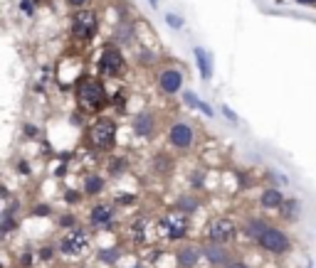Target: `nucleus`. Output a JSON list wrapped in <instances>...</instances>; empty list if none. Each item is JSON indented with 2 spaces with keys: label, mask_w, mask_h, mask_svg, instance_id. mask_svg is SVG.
Returning a JSON list of instances; mask_svg holds the SVG:
<instances>
[{
  "label": "nucleus",
  "mask_w": 316,
  "mask_h": 268,
  "mask_svg": "<svg viewBox=\"0 0 316 268\" xmlns=\"http://www.w3.org/2000/svg\"><path fill=\"white\" fill-rule=\"evenodd\" d=\"M74 96H77V104L94 116H101V111L109 106V89L99 77H79Z\"/></svg>",
  "instance_id": "f257e3e1"
},
{
  "label": "nucleus",
  "mask_w": 316,
  "mask_h": 268,
  "mask_svg": "<svg viewBox=\"0 0 316 268\" xmlns=\"http://www.w3.org/2000/svg\"><path fill=\"white\" fill-rule=\"evenodd\" d=\"M166 143H168V148L173 153L188 155L200 143V128L193 121H188V118H176L168 126V131H166Z\"/></svg>",
  "instance_id": "f03ea898"
},
{
  "label": "nucleus",
  "mask_w": 316,
  "mask_h": 268,
  "mask_svg": "<svg viewBox=\"0 0 316 268\" xmlns=\"http://www.w3.org/2000/svg\"><path fill=\"white\" fill-rule=\"evenodd\" d=\"M119 140V123L109 116H96L87 128V143L99 153H111Z\"/></svg>",
  "instance_id": "7ed1b4c3"
},
{
  "label": "nucleus",
  "mask_w": 316,
  "mask_h": 268,
  "mask_svg": "<svg viewBox=\"0 0 316 268\" xmlns=\"http://www.w3.org/2000/svg\"><path fill=\"white\" fill-rule=\"evenodd\" d=\"M126 72V57L121 52V47L106 42L101 50H99V57H96V74L101 81H111V79H119L121 74Z\"/></svg>",
  "instance_id": "20e7f679"
},
{
  "label": "nucleus",
  "mask_w": 316,
  "mask_h": 268,
  "mask_svg": "<svg viewBox=\"0 0 316 268\" xmlns=\"http://www.w3.org/2000/svg\"><path fill=\"white\" fill-rule=\"evenodd\" d=\"M55 248H57V253H62L67 258H82L92 248V234H89V229L77 224V226L62 231V236H60Z\"/></svg>",
  "instance_id": "39448f33"
},
{
  "label": "nucleus",
  "mask_w": 316,
  "mask_h": 268,
  "mask_svg": "<svg viewBox=\"0 0 316 268\" xmlns=\"http://www.w3.org/2000/svg\"><path fill=\"white\" fill-rule=\"evenodd\" d=\"M99 25H101V18L96 10L92 8H82V10H74L72 18H69V35L77 40V42H92L96 35H99Z\"/></svg>",
  "instance_id": "423d86ee"
},
{
  "label": "nucleus",
  "mask_w": 316,
  "mask_h": 268,
  "mask_svg": "<svg viewBox=\"0 0 316 268\" xmlns=\"http://www.w3.org/2000/svg\"><path fill=\"white\" fill-rule=\"evenodd\" d=\"M257 248H262L264 253L269 256H284L291 251V236L284 226H277V224H269L254 241Z\"/></svg>",
  "instance_id": "0eeeda50"
},
{
  "label": "nucleus",
  "mask_w": 316,
  "mask_h": 268,
  "mask_svg": "<svg viewBox=\"0 0 316 268\" xmlns=\"http://www.w3.org/2000/svg\"><path fill=\"white\" fill-rule=\"evenodd\" d=\"M240 236V226H237V219L235 216H227V214H220V216H213L205 226V239L210 243H222V246H230L232 241H237Z\"/></svg>",
  "instance_id": "6e6552de"
},
{
  "label": "nucleus",
  "mask_w": 316,
  "mask_h": 268,
  "mask_svg": "<svg viewBox=\"0 0 316 268\" xmlns=\"http://www.w3.org/2000/svg\"><path fill=\"white\" fill-rule=\"evenodd\" d=\"M153 81H156V89L161 91L163 96L173 99L186 86V72L181 67H161V69H156Z\"/></svg>",
  "instance_id": "1a4fd4ad"
},
{
  "label": "nucleus",
  "mask_w": 316,
  "mask_h": 268,
  "mask_svg": "<svg viewBox=\"0 0 316 268\" xmlns=\"http://www.w3.org/2000/svg\"><path fill=\"white\" fill-rule=\"evenodd\" d=\"M158 226H161V231H163V239H166V241L176 243V241H183V239L188 236L190 216H186V214H181V212L171 209V212H166L161 219H158Z\"/></svg>",
  "instance_id": "9d476101"
},
{
  "label": "nucleus",
  "mask_w": 316,
  "mask_h": 268,
  "mask_svg": "<svg viewBox=\"0 0 316 268\" xmlns=\"http://www.w3.org/2000/svg\"><path fill=\"white\" fill-rule=\"evenodd\" d=\"M158 128H161V121H158V113L156 111H136L131 116V133L138 138V140H153L158 135Z\"/></svg>",
  "instance_id": "9b49d317"
},
{
  "label": "nucleus",
  "mask_w": 316,
  "mask_h": 268,
  "mask_svg": "<svg viewBox=\"0 0 316 268\" xmlns=\"http://www.w3.org/2000/svg\"><path fill=\"white\" fill-rule=\"evenodd\" d=\"M116 214H119V207L114 202L94 199L92 207H89V212H87V221H89L92 229H111Z\"/></svg>",
  "instance_id": "f8f14e48"
},
{
  "label": "nucleus",
  "mask_w": 316,
  "mask_h": 268,
  "mask_svg": "<svg viewBox=\"0 0 316 268\" xmlns=\"http://www.w3.org/2000/svg\"><path fill=\"white\" fill-rule=\"evenodd\" d=\"M200 253H203V261H208L213 268H225V266L235 258V253H232V248H230V246L210 243V241L200 246Z\"/></svg>",
  "instance_id": "ddd939ff"
},
{
  "label": "nucleus",
  "mask_w": 316,
  "mask_h": 268,
  "mask_svg": "<svg viewBox=\"0 0 316 268\" xmlns=\"http://www.w3.org/2000/svg\"><path fill=\"white\" fill-rule=\"evenodd\" d=\"M79 192L84 199H99L104 192H106V177L101 172H84L82 175V182H79Z\"/></svg>",
  "instance_id": "4468645a"
},
{
  "label": "nucleus",
  "mask_w": 316,
  "mask_h": 268,
  "mask_svg": "<svg viewBox=\"0 0 316 268\" xmlns=\"http://www.w3.org/2000/svg\"><path fill=\"white\" fill-rule=\"evenodd\" d=\"M203 261V253H200V243H181L176 251H173V263L176 268H198V263Z\"/></svg>",
  "instance_id": "2eb2a0df"
},
{
  "label": "nucleus",
  "mask_w": 316,
  "mask_h": 268,
  "mask_svg": "<svg viewBox=\"0 0 316 268\" xmlns=\"http://www.w3.org/2000/svg\"><path fill=\"white\" fill-rule=\"evenodd\" d=\"M237 226H240V236H245L247 241H257V236L269 226V221L262 216V214H247L242 221H237Z\"/></svg>",
  "instance_id": "dca6fc26"
},
{
  "label": "nucleus",
  "mask_w": 316,
  "mask_h": 268,
  "mask_svg": "<svg viewBox=\"0 0 316 268\" xmlns=\"http://www.w3.org/2000/svg\"><path fill=\"white\" fill-rule=\"evenodd\" d=\"M136 40V25L131 20H119V25L114 27V35H111V45L116 47H131Z\"/></svg>",
  "instance_id": "f3484780"
},
{
  "label": "nucleus",
  "mask_w": 316,
  "mask_h": 268,
  "mask_svg": "<svg viewBox=\"0 0 316 268\" xmlns=\"http://www.w3.org/2000/svg\"><path fill=\"white\" fill-rule=\"evenodd\" d=\"M277 216L284 224H296L301 219V199L296 197H284V202L277 207Z\"/></svg>",
  "instance_id": "a211bd4d"
},
{
  "label": "nucleus",
  "mask_w": 316,
  "mask_h": 268,
  "mask_svg": "<svg viewBox=\"0 0 316 268\" xmlns=\"http://www.w3.org/2000/svg\"><path fill=\"white\" fill-rule=\"evenodd\" d=\"M284 189L282 187H277V185H269V187H264L262 192H259V207L264 209V212H277V207L284 202Z\"/></svg>",
  "instance_id": "6ab92c4d"
},
{
  "label": "nucleus",
  "mask_w": 316,
  "mask_h": 268,
  "mask_svg": "<svg viewBox=\"0 0 316 268\" xmlns=\"http://www.w3.org/2000/svg\"><path fill=\"white\" fill-rule=\"evenodd\" d=\"M200 194H195V192H181L176 199H173V209L176 212H181V214H186V216H193L198 209H200Z\"/></svg>",
  "instance_id": "aec40b11"
},
{
  "label": "nucleus",
  "mask_w": 316,
  "mask_h": 268,
  "mask_svg": "<svg viewBox=\"0 0 316 268\" xmlns=\"http://www.w3.org/2000/svg\"><path fill=\"white\" fill-rule=\"evenodd\" d=\"M193 57H195V67H198V74L203 81H210L213 79V57L205 47H195L193 50Z\"/></svg>",
  "instance_id": "412c9836"
},
{
  "label": "nucleus",
  "mask_w": 316,
  "mask_h": 268,
  "mask_svg": "<svg viewBox=\"0 0 316 268\" xmlns=\"http://www.w3.org/2000/svg\"><path fill=\"white\" fill-rule=\"evenodd\" d=\"M151 167H153V172H156V175L168 177V175L173 172V155H168L166 150L153 153V158H151Z\"/></svg>",
  "instance_id": "4be33fe9"
},
{
  "label": "nucleus",
  "mask_w": 316,
  "mask_h": 268,
  "mask_svg": "<svg viewBox=\"0 0 316 268\" xmlns=\"http://www.w3.org/2000/svg\"><path fill=\"white\" fill-rule=\"evenodd\" d=\"M208 177H210V172L205 170V167H193V170H188V189L190 192H195V194H200V192H205L208 189Z\"/></svg>",
  "instance_id": "5701e85b"
},
{
  "label": "nucleus",
  "mask_w": 316,
  "mask_h": 268,
  "mask_svg": "<svg viewBox=\"0 0 316 268\" xmlns=\"http://www.w3.org/2000/svg\"><path fill=\"white\" fill-rule=\"evenodd\" d=\"M148 224H151V219H148L146 214L133 216V219H131V224H128V229H126L128 239H133V241L143 243V241H146V234H148Z\"/></svg>",
  "instance_id": "b1692460"
},
{
  "label": "nucleus",
  "mask_w": 316,
  "mask_h": 268,
  "mask_svg": "<svg viewBox=\"0 0 316 268\" xmlns=\"http://www.w3.org/2000/svg\"><path fill=\"white\" fill-rule=\"evenodd\" d=\"M128 170V158L126 155H111L106 162V175L109 177H124Z\"/></svg>",
  "instance_id": "393cba45"
},
{
  "label": "nucleus",
  "mask_w": 316,
  "mask_h": 268,
  "mask_svg": "<svg viewBox=\"0 0 316 268\" xmlns=\"http://www.w3.org/2000/svg\"><path fill=\"white\" fill-rule=\"evenodd\" d=\"M126 104H128V91L126 89H116L114 94H109V106L116 113H126Z\"/></svg>",
  "instance_id": "a878e982"
},
{
  "label": "nucleus",
  "mask_w": 316,
  "mask_h": 268,
  "mask_svg": "<svg viewBox=\"0 0 316 268\" xmlns=\"http://www.w3.org/2000/svg\"><path fill=\"white\" fill-rule=\"evenodd\" d=\"M158 59H161V54L153 52V50H146V47L136 50V64H141V67H156Z\"/></svg>",
  "instance_id": "bb28decb"
},
{
  "label": "nucleus",
  "mask_w": 316,
  "mask_h": 268,
  "mask_svg": "<svg viewBox=\"0 0 316 268\" xmlns=\"http://www.w3.org/2000/svg\"><path fill=\"white\" fill-rule=\"evenodd\" d=\"M96 258H99L101 263H106V266H114V263H119V261H121V248H119V246L99 248V251H96Z\"/></svg>",
  "instance_id": "cd10ccee"
},
{
  "label": "nucleus",
  "mask_w": 316,
  "mask_h": 268,
  "mask_svg": "<svg viewBox=\"0 0 316 268\" xmlns=\"http://www.w3.org/2000/svg\"><path fill=\"white\" fill-rule=\"evenodd\" d=\"M77 224H79V219H77L74 212H62V214L57 216V226H60L62 231H67V229H72V226H77Z\"/></svg>",
  "instance_id": "c85d7f7f"
},
{
  "label": "nucleus",
  "mask_w": 316,
  "mask_h": 268,
  "mask_svg": "<svg viewBox=\"0 0 316 268\" xmlns=\"http://www.w3.org/2000/svg\"><path fill=\"white\" fill-rule=\"evenodd\" d=\"M55 256H57V248H55L52 243H45V246H40V248L35 251V258H37L40 263H50Z\"/></svg>",
  "instance_id": "c756f323"
},
{
  "label": "nucleus",
  "mask_w": 316,
  "mask_h": 268,
  "mask_svg": "<svg viewBox=\"0 0 316 268\" xmlns=\"http://www.w3.org/2000/svg\"><path fill=\"white\" fill-rule=\"evenodd\" d=\"M111 202H114L116 207H131V204L138 202V194H133V192H121V194H116Z\"/></svg>",
  "instance_id": "7c9ffc66"
},
{
  "label": "nucleus",
  "mask_w": 316,
  "mask_h": 268,
  "mask_svg": "<svg viewBox=\"0 0 316 268\" xmlns=\"http://www.w3.org/2000/svg\"><path fill=\"white\" fill-rule=\"evenodd\" d=\"M62 199H64L69 207H77V204H82V202H84V197H82V192H79V189H64Z\"/></svg>",
  "instance_id": "2f4dec72"
},
{
  "label": "nucleus",
  "mask_w": 316,
  "mask_h": 268,
  "mask_svg": "<svg viewBox=\"0 0 316 268\" xmlns=\"http://www.w3.org/2000/svg\"><path fill=\"white\" fill-rule=\"evenodd\" d=\"M30 214L37 216V219H47V216L52 214V207H50L47 202H40V204H35V207L30 209Z\"/></svg>",
  "instance_id": "473e14b6"
},
{
  "label": "nucleus",
  "mask_w": 316,
  "mask_h": 268,
  "mask_svg": "<svg viewBox=\"0 0 316 268\" xmlns=\"http://www.w3.org/2000/svg\"><path fill=\"white\" fill-rule=\"evenodd\" d=\"M166 25H168L171 30H183L186 20H183L181 15H176V13H168V15H166Z\"/></svg>",
  "instance_id": "72a5a7b5"
},
{
  "label": "nucleus",
  "mask_w": 316,
  "mask_h": 268,
  "mask_svg": "<svg viewBox=\"0 0 316 268\" xmlns=\"http://www.w3.org/2000/svg\"><path fill=\"white\" fill-rule=\"evenodd\" d=\"M15 170H18L20 175H25V177H30V175H32V165L28 162V158H18V162H15Z\"/></svg>",
  "instance_id": "f704fd0d"
},
{
  "label": "nucleus",
  "mask_w": 316,
  "mask_h": 268,
  "mask_svg": "<svg viewBox=\"0 0 316 268\" xmlns=\"http://www.w3.org/2000/svg\"><path fill=\"white\" fill-rule=\"evenodd\" d=\"M23 133H25V138H30V140H37V138H40V128H37L35 123H23Z\"/></svg>",
  "instance_id": "c9c22d12"
},
{
  "label": "nucleus",
  "mask_w": 316,
  "mask_h": 268,
  "mask_svg": "<svg viewBox=\"0 0 316 268\" xmlns=\"http://www.w3.org/2000/svg\"><path fill=\"white\" fill-rule=\"evenodd\" d=\"M220 111L225 113V118H227L230 123H240V116H237V113H235V111H232L227 104H222V106H220Z\"/></svg>",
  "instance_id": "e433bc0d"
},
{
  "label": "nucleus",
  "mask_w": 316,
  "mask_h": 268,
  "mask_svg": "<svg viewBox=\"0 0 316 268\" xmlns=\"http://www.w3.org/2000/svg\"><path fill=\"white\" fill-rule=\"evenodd\" d=\"M64 3L72 8V10H82V8H89L92 0H64Z\"/></svg>",
  "instance_id": "4c0bfd02"
},
{
  "label": "nucleus",
  "mask_w": 316,
  "mask_h": 268,
  "mask_svg": "<svg viewBox=\"0 0 316 268\" xmlns=\"http://www.w3.org/2000/svg\"><path fill=\"white\" fill-rule=\"evenodd\" d=\"M195 111H200V113H203V116H208V118H213V116H215L213 106H208L205 101H198V104H195Z\"/></svg>",
  "instance_id": "58836bf2"
},
{
  "label": "nucleus",
  "mask_w": 316,
  "mask_h": 268,
  "mask_svg": "<svg viewBox=\"0 0 316 268\" xmlns=\"http://www.w3.org/2000/svg\"><path fill=\"white\" fill-rule=\"evenodd\" d=\"M37 3V0H35ZM20 10L25 13V15H35V5H32V0H20Z\"/></svg>",
  "instance_id": "ea45409f"
},
{
  "label": "nucleus",
  "mask_w": 316,
  "mask_h": 268,
  "mask_svg": "<svg viewBox=\"0 0 316 268\" xmlns=\"http://www.w3.org/2000/svg\"><path fill=\"white\" fill-rule=\"evenodd\" d=\"M225 268H252V266H250L245 258H232V261H230Z\"/></svg>",
  "instance_id": "a19ab883"
},
{
  "label": "nucleus",
  "mask_w": 316,
  "mask_h": 268,
  "mask_svg": "<svg viewBox=\"0 0 316 268\" xmlns=\"http://www.w3.org/2000/svg\"><path fill=\"white\" fill-rule=\"evenodd\" d=\"M32 261H35V253H32V251H25V253H23V258H20V263H23L25 268H28V266H32Z\"/></svg>",
  "instance_id": "79ce46f5"
},
{
  "label": "nucleus",
  "mask_w": 316,
  "mask_h": 268,
  "mask_svg": "<svg viewBox=\"0 0 316 268\" xmlns=\"http://www.w3.org/2000/svg\"><path fill=\"white\" fill-rule=\"evenodd\" d=\"M296 5H304V8H314L316 5V0H294Z\"/></svg>",
  "instance_id": "37998d69"
},
{
  "label": "nucleus",
  "mask_w": 316,
  "mask_h": 268,
  "mask_svg": "<svg viewBox=\"0 0 316 268\" xmlns=\"http://www.w3.org/2000/svg\"><path fill=\"white\" fill-rule=\"evenodd\" d=\"M0 199H10V189L5 185H0Z\"/></svg>",
  "instance_id": "c03bdc74"
},
{
  "label": "nucleus",
  "mask_w": 316,
  "mask_h": 268,
  "mask_svg": "<svg viewBox=\"0 0 316 268\" xmlns=\"http://www.w3.org/2000/svg\"><path fill=\"white\" fill-rule=\"evenodd\" d=\"M64 172H67V165H62V167H57V170H55V177L60 180V177H64Z\"/></svg>",
  "instance_id": "a18cd8bd"
},
{
  "label": "nucleus",
  "mask_w": 316,
  "mask_h": 268,
  "mask_svg": "<svg viewBox=\"0 0 316 268\" xmlns=\"http://www.w3.org/2000/svg\"><path fill=\"white\" fill-rule=\"evenodd\" d=\"M148 5L151 8H158V5H161V0H148Z\"/></svg>",
  "instance_id": "49530a36"
},
{
  "label": "nucleus",
  "mask_w": 316,
  "mask_h": 268,
  "mask_svg": "<svg viewBox=\"0 0 316 268\" xmlns=\"http://www.w3.org/2000/svg\"><path fill=\"white\" fill-rule=\"evenodd\" d=\"M128 268H148L146 263H133V266H128Z\"/></svg>",
  "instance_id": "de8ad7c7"
},
{
  "label": "nucleus",
  "mask_w": 316,
  "mask_h": 268,
  "mask_svg": "<svg viewBox=\"0 0 316 268\" xmlns=\"http://www.w3.org/2000/svg\"><path fill=\"white\" fill-rule=\"evenodd\" d=\"M0 234H3V231H0Z\"/></svg>",
  "instance_id": "09e8293b"
}]
</instances>
